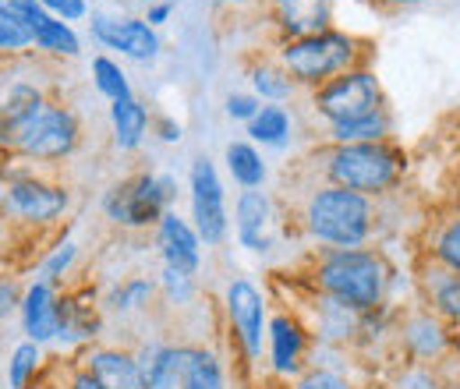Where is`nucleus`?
I'll use <instances>...</instances> for the list:
<instances>
[{"label":"nucleus","instance_id":"nucleus-1","mask_svg":"<svg viewBox=\"0 0 460 389\" xmlns=\"http://www.w3.org/2000/svg\"><path fill=\"white\" fill-rule=\"evenodd\" d=\"M386 283H390V270L383 255L368 248H330L315 266L319 294L358 315L383 308Z\"/></svg>","mask_w":460,"mask_h":389},{"label":"nucleus","instance_id":"nucleus-2","mask_svg":"<svg viewBox=\"0 0 460 389\" xmlns=\"http://www.w3.org/2000/svg\"><path fill=\"white\" fill-rule=\"evenodd\" d=\"M305 226L312 241L326 248H365V241L376 230V202L368 195L326 184L308 195Z\"/></svg>","mask_w":460,"mask_h":389},{"label":"nucleus","instance_id":"nucleus-3","mask_svg":"<svg viewBox=\"0 0 460 389\" xmlns=\"http://www.w3.org/2000/svg\"><path fill=\"white\" fill-rule=\"evenodd\" d=\"M403 173V153L390 142H365V146H333L326 156L330 184L379 199L397 188Z\"/></svg>","mask_w":460,"mask_h":389},{"label":"nucleus","instance_id":"nucleus-4","mask_svg":"<svg viewBox=\"0 0 460 389\" xmlns=\"http://www.w3.org/2000/svg\"><path fill=\"white\" fill-rule=\"evenodd\" d=\"M280 67L294 78V85L319 89L330 78L358 67V40L347 32H337V29L288 40L280 47Z\"/></svg>","mask_w":460,"mask_h":389},{"label":"nucleus","instance_id":"nucleus-5","mask_svg":"<svg viewBox=\"0 0 460 389\" xmlns=\"http://www.w3.org/2000/svg\"><path fill=\"white\" fill-rule=\"evenodd\" d=\"M173 195H177V184L173 177H156V173H138V177H128L114 184L103 199V213L107 220H114L117 226H128V230H142V226H153V223L164 220V213L171 209Z\"/></svg>","mask_w":460,"mask_h":389},{"label":"nucleus","instance_id":"nucleus-6","mask_svg":"<svg viewBox=\"0 0 460 389\" xmlns=\"http://www.w3.org/2000/svg\"><path fill=\"white\" fill-rule=\"evenodd\" d=\"M312 103L326 124H347L383 111V85L368 67H350L344 75L330 78L326 85H319L312 93Z\"/></svg>","mask_w":460,"mask_h":389},{"label":"nucleus","instance_id":"nucleus-7","mask_svg":"<svg viewBox=\"0 0 460 389\" xmlns=\"http://www.w3.org/2000/svg\"><path fill=\"white\" fill-rule=\"evenodd\" d=\"M78 138H82L78 117L67 107L43 103L29 117V124L22 128V135L14 142V153H22L29 160H40V164H58V160L75 153Z\"/></svg>","mask_w":460,"mask_h":389},{"label":"nucleus","instance_id":"nucleus-8","mask_svg":"<svg viewBox=\"0 0 460 389\" xmlns=\"http://www.w3.org/2000/svg\"><path fill=\"white\" fill-rule=\"evenodd\" d=\"M191 226L199 230L202 244L217 248L224 244L230 234L227 199H224V181L217 173V164L209 156H199L191 164Z\"/></svg>","mask_w":460,"mask_h":389},{"label":"nucleus","instance_id":"nucleus-9","mask_svg":"<svg viewBox=\"0 0 460 389\" xmlns=\"http://www.w3.org/2000/svg\"><path fill=\"white\" fill-rule=\"evenodd\" d=\"M224 305H227L230 330H234V336H237L244 358L255 361V358L262 354V336L270 333V319H266V297H262V290H259L252 279L237 277L227 283Z\"/></svg>","mask_w":460,"mask_h":389},{"label":"nucleus","instance_id":"nucleus-10","mask_svg":"<svg viewBox=\"0 0 460 389\" xmlns=\"http://www.w3.org/2000/svg\"><path fill=\"white\" fill-rule=\"evenodd\" d=\"M4 213L22 223H54L67 209V191L58 184H47L40 177H11L7 181V195H4Z\"/></svg>","mask_w":460,"mask_h":389},{"label":"nucleus","instance_id":"nucleus-11","mask_svg":"<svg viewBox=\"0 0 460 389\" xmlns=\"http://www.w3.org/2000/svg\"><path fill=\"white\" fill-rule=\"evenodd\" d=\"M93 40L107 50H117L128 60H156L160 54V36L146 18H111V14H96L89 22Z\"/></svg>","mask_w":460,"mask_h":389},{"label":"nucleus","instance_id":"nucleus-12","mask_svg":"<svg viewBox=\"0 0 460 389\" xmlns=\"http://www.w3.org/2000/svg\"><path fill=\"white\" fill-rule=\"evenodd\" d=\"M234 226H237V241L248 252H270L273 248V202L266 191L248 188L237 195L234 206Z\"/></svg>","mask_w":460,"mask_h":389},{"label":"nucleus","instance_id":"nucleus-13","mask_svg":"<svg viewBox=\"0 0 460 389\" xmlns=\"http://www.w3.org/2000/svg\"><path fill=\"white\" fill-rule=\"evenodd\" d=\"M156 237H160V252H164V266L181 270L188 277L199 273L202 266V237L188 220H181L177 213H164V220L156 223Z\"/></svg>","mask_w":460,"mask_h":389},{"label":"nucleus","instance_id":"nucleus-14","mask_svg":"<svg viewBox=\"0 0 460 389\" xmlns=\"http://www.w3.org/2000/svg\"><path fill=\"white\" fill-rule=\"evenodd\" d=\"M270 4H273V18L284 43L326 32L333 18V0H270Z\"/></svg>","mask_w":460,"mask_h":389},{"label":"nucleus","instance_id":"nucleus-15","mask_svg":"<svg viewBox=\"0 0 460 389\" xmlns=\"http://www.w3.org/2000/svg\"><path fill=\"white\" fill-rule=\"evenodd\" d=\"M85 372L100 383V389H146L142 361L135 354H128V350H114V347L89 350Z\"/></svg>","mask_w":460,"mask_h":389},{"label":"nucleus","instance_id":"nucleus-16","mask_svg":"<svg viewBox=\"0 0 460 389\" xmlns=\"http://www.w3.org/2000/svg\"><path fill=\"white\" fill-rule=\"evenodd\" d=\"M22 323L32 343H50L60 333V301L47 279H36L22 297Z\"/></svg>","mask_w":460,"mask_h":389},{"label":"nucleus","instance_id":"nucleus-17","mask_svg":"<svg viewBox=\"0 0 460 389\" xmlns=\"http://www.w3.org/2000/svg\"><path fill=\"white\" fill-rule=\"evenodd\" d=\"M401 343L414 361H436V358L447 354L450 336H447V326L436 312H414V315L403 319Z\"/></svg>","mask_w":460,"mask_h":389},{"label":"nucleus","instance_id":"nucleus-18","mask_svg":"<svg viewBox=\"0 0 460 389\" xmlns=\"http://www.w3.org/2000/svg\"><path fill=\"white\" fill-rule=\"evenodd\" d=\"M270 361L277 376H297L301 372V358L308 347L305 326L290 315H273L270 319Z\"/></svg>","mask_w":460,"mask_h":389},{"label":"nucleus","instance_id":"nucleus-19","mask_svg":"<svg viewBox=\"0 0 460 389\" xmlns=\"http://www.w3.org/2000/svg\"><path fill=\"white\" fill-rule=\"evenodd\" d=\"M43 103H47V100H43L32 85H11L7 96H4V103H0V146L14 149L22 128L29 124V117L40 111Z\"/></svg>","mask_w":460,"mask_h":389},{"label":"nucleus","instance_id":"nucleus-20","mask_svg":"<svg viewBox=\"0 0 460 389\" xmlns=\"http://www.w3.org/2000/svg\"><path fill=\"white\" fill-rule=\"evenodd\" d=\"M138 361H142L146 389H181L184 347H146Z\"/></svg>","mask_w":460,"mask_h":389},{"label":"nucleus","instance_id":"nucleus-21","mask_svg":"<svg viewBox=\"0 0 460 389\" xmlns=\"http://www.w3.org/2000/svg\"><path fill=\"white\" fill-rule=\"evenodd\" d=\"M394 135V117L390 111L368 113V117H358V120H347V124H330V138L333 146H365V142H390Z\"/></svg>","mask_w":460,"mask_h":389},{"label":"nucleus","instance_id":"nucleus-22","mask_svg":"<svg viewBox=\"0 0 460 389\" xmlns=\"http://www.w3.org/2000/svg\"><path fill=\"white\" fill-rule=\"evenodd\" d=\"M111 124H114V146L120 153H131L142 146L149 131V111L135 96L120 100V103H111Z\"/></svg>","mask_w":460,"mask_h":389},{"label":"nucleus","instance_id":"nucleus-23","mask_svg":"<svg viewBox=\"0 0 460 389\" xmlns=\"http://www.w3.org/2000/svg\"><path fill=\"white\" fill-rule=\"evenodd\" d=\"M181 389H227L220 358L213 350H202V347H184Z\"/></svg>","mask_w":460,"mask_h":389},{"label":"nucleus","instance_id":"nucleus-24","mask_svg":"<svg viewBox=\"0 0 460 389\" xmlns=\"http://www.w3.org/2000/svg\"><path fill=\"white\" fill-rule=\"evenodd\" d=\"M425 294H429V305L439 319L460 323V273H450V270L432 262V273L425 279Z\"/></svg>","mask_w":460,"mask_h":389},{"label":"nucleus","instance_id":"nucleus-25","mask_svg":"<svg viewBox=\"0 0 460 389\" xmlns=\"http://www.w3.org/2000/svg\"><path fill=\"white\" fill-rule=\"evenodd\" d=\"M224 160H227V170H230V177H234V184H241L244 191L266 184L262 153H259L252 142H230L227 149H224Z\"/></svg>","mask_w":460,"mask_h":389},{"label":"nucleus","instance_id":"nucleus-26","mask_svg":"<svg viewBox=\"0 0 460 389\" xmlns=\"http://www.w3.org/2000/svg\"><path fill=\"white\" fill-rule=\"evenodd\" d=\"M429 259L450 273H460V209H454L447 220H439V226L429 237Z\"/></svg>","mask_w":460,"mask_h":389},{"label":"nucleus","instance_id":"nucleus-27","mask_svg":"<svg viewBox=\"0 0 460 389\" xmlns=\"http://www.w3.org/2000/svg\"><path fill=\"white\" fill-rule=\"evenodd\" d=\"M252 89H255V96L262 100V103H284L294 96V78H290L288 71L280 67V60L277 64H255L252 67Z\"/></svg>","mask_w":460,"mask_h":389},{"label":"nucleus","instance_id":"nucleus-28","mask_svg":"<svg viewBox=\"0 0 460 389\" xmlns=\"http://www.w3.org/2000/svg\"><path fill=\"white\" fill-rule=\"evenodd\" d=\"M248 135L252 142H262V146H284L290 135V113L277 103H266L248 120Z\"/></svg>","mask_w":460,"mask_h":389},{"label":"nucleus","instance_id":"nucleus-29","mask_svg":"<svg viewBox=\"0 0 460 389\" xmlns=\"http://www.w3.org/2000/svg\"><path fill=\"white\" fill-rule=\"evenodd\" d=\"M100 330V319L93 315L89 305H75V301H60V343H75V340H93Z\"/></svg>","mask_w":460,"mask_h":389},{"label":"nucleus","instance_id":"nucleus-30","mask_svg":"<svg viewBox=\"0 0 460 389\" xmlns=\"http://www.w3.org/2000/svg\"><path fill=\"white\" fill-rule=\"evenodd\" d=\"M40 361H43L40 343H32V340L18 343V347H14V354H11V361H7V386L29 389V383H32V379H36V372H40Z\"/></svg>","mask_w":460,"mask_h":389},{"label":"nucleus","instance_id":"nucleus-31","mask_svg":"<svg viewBox=\"0 0 460 389\" xmlns=\"http://www.w3.org/2000/svg\"><path fill=\"white\" fill-rule=\"evenodd\" d=\"M93 82H96V89H100L111 103L131 100L128 75H124V67H120L117 60H111V57H96V60H93Z\"/></svg>","mask_w":460,"mask_h":389},{"label":"nucleus","instance_id":"nucleus-32","mask_svg":"<svg viewBox=\"0 0 460 389\" xmlns=\"http://www.w3.org/2000/svg\"><path fill=\"white\" fill-rule=\"evenodd\" d=\"M36 47H40V50H47V54H54V57H78L82 54V43H78L75 29H71L67 22H60V18H50V22L36 32Z\"/></svg>","mask_w":460,"mask_h":389},{"label":"nucleus","instance_id":"nucleus-33","mask_svg":"<svg viewBox=\"0 0 460 389\" xmlns=\"http://www.w3.org/2000/svg\"><path fill=\"white\" fill-rule=\"evenodd\" d=\"M153 279H124L120 287H114V294L107 297V305L114 308V312H120V315H128V312H138V308H146L149 305V297H153Z\"/></svg>","mask_w":460,"mask_h":389},{"label":"nucleus","instance_id":"nucleus-34","mask_svg":"<svg viewBox=\"0 0 460 389\" xmlns=\"http://www.w3.org/2000/svg\"><path fill=\"white\" fill-rule=\"evenodd\" d=\"M0 11L7 18H14L18 25H25L32 36L50 22V14H47V7L40 0H0Z\"/></svg>","mask_w":460,"mask_h":389},{"label":"nucleus","instance_id":"nucleus-35","mask_svg":"<svg viewBox=\"0 0 460 389\" xmlns=\"http://www.w3.org/2000/svg\"><path fill=\"white\" fill-rule=\"evenodd\" d=\"M25 47H36V36L0 11V54H14V50H25Z\"/></svg>","mask_w":460,"mask_h":389},{"label":"nucleus","instance_id":"nucleus-36","mask_svg":"<svg viewBox=\"0 0 460 389\" xmlns=\"http://www.w3.org/2000/svg\"><path fill=\"white\" fill-rule=\"evenodd\" d=\"M294 389H358L347 376L341 372H330V368H312L305 376H297Z\"/></svg>","mask_w":460,"mask_h":389},{"label":"nucleus","instance_id":"nucleus-37","mask_svg":"<svg viewBox=\"0 0 460 389\" xmlns=\"http://www.w3.org/2000/svg\"><path fill=\"white\" fill-rule=\"evenodd\" d=\"M390 389H443V383L436 379L432 368H425V365H411V368H403L401 376L390 383Z\"/></svg>","mask_w":460,"mask_h":389},{"label":"nucleus","instance_id":"nucleus-38","mask_svg":"<svg viewBox=\"0 0 460 389\" xmlns=\"http://www.w3.org/2000/svg\"><path fill=\"white\" fill-rule=\"evenodd\" d=\"M164 290H167V297L177 301V305H188L191 297H195V279L188 277V273H181V270H171V266H164Z\"/></svg>","mask_w":460,"mask_h":389},{"label":"nucleus","instance_id":"nucleus-39","mask_svg":"<svg viewBox=\"0 0 460 389\" xmlns=\"http://www.w3.org/2000/svg\"><path fill=\"white\" fill-rule=\"evenodd\" d=\"M75 255H78V248L71 244V241H60L58 248L50 252V259L43 262V279L47 283H54V279H60L67 270H71V262H75Z\"/></svg>","mask_w":460,"mask_h":389},{"label":"nucleus","instance_id":"nucleus-40","mask_svg":"<svg viewBox=\"0 0 460 389\" xmlns=\"http://www.w3.org/2000/svg\"><path fill=\"white\" fill-rule=\"evenodd\" d=\"M262 111V100L255 93H230L227 96V117L230 120H252L255 113Z\"/></svg>","mask_w":460,"mask_h":389},{"label":"nucleus","instance_id":"nucleus-41","mask_svg":"<svg viewBox=\"0 0 460 389\" xmlns=\"http://www.w3.org/2000/svg\"><path fill=\"white\" fill-rule=\"evenodd\" d=\"M43 7H47V14L50 18H60V22H78V18H85V0H40Z\"/></svg>","mask_w":460,"mask_h":389},{"label":"nucleus","instance_id":"nucleus-42","mask_svg":"<svg viewBox=\"0 0 460 389\" xmlns=\"http://www.w3.org/2000/svg\"><path fill=\"white\" fill-rule=\"evenodd\" d=\"M14 305H22V301H18V287L7 283V279H0V319H4Z\"/></svg>","mask_w":460,"mask_h":389},{"label":"nucleus","instance_id":"nucleus-43","mask_svg":"<svg viewBox=\"0 0 460 389\" xmlns=\"http://www.w3.org/2000/svg\"><path fill=\"white\" fill-rule=\"evenodd\" d=\"M171 11H173V4H171V0H164V4H153V7L146 11V22H149V25L156 29V25H164V22L171 18Z\"/></svg>","mask_w":460,"mask_h":389},{"label":"nucleus","instance_id":"nucleus-44","mask_svg":"<svg viewBox=\"0 0 460 389\" xmlns=\"http://www.w3.org/2000/svg\"><path fill=\"white\" fill-rule=\"evenodd\" d=\"M156 131H160L164 142H181V124H173L171 117H160L156 120Z\"/></svg>","mask_w":460,"mask_h":389},{"label":"nucleus","instance_id":"nucleus-45","mask_svg":"<svg viewBox=\"0 0 460 389\" xmlns=\"http://www.w3.org/2000/svg\"><path fill=\"white\" fill-rule=\"evenodd\" d=\"M71 389H100V383L82 368V372H75V379H71Z\"/></svg>","mask_w":460,"mask_h":389},{"label":"nucleus","instance_id":"nucleus-46","mask_svg":"<svg viewBox=\"0 0 460 389\" xmlns=\"http://www.w3.org/2000/svg\"><path fill=\"white\" fill-rule=\"evenodd\" d=\"M383 4H390V7H414V4H421V0H383Z\"/></svg>","mask_w":460,"mask_h":389},{"label":"nucleus","instance_id":"nucleus-47","mask_svg":"<svg viewBox=\"0 0 460 389\" xmlns=\"http://www.w3.org/2000/svg\"><path fill=\"white\" fill-rule=\"evenodd\" d=\"M227 4H252V0H227Z\"/></svg>","mask_w":460,"mask_h":389}]
</instances>
